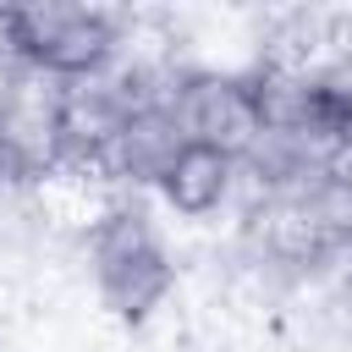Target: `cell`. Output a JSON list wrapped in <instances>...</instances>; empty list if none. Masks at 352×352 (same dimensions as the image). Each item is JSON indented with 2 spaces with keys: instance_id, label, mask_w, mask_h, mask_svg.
Instances as JSON below:
<instances>
[{
  "instance_id": "obj_1",
  "label": "cell",
  "mask_w": 352,
  "mask_h": 352,
  "mask_svg": "<svg viewBox=\"0 0 352 352\" xmlns=\"http://www.w3.org/2000/svg\"><path fill=\"white\" fill-rule=\"evenodd\" d=\"M231 170H236L231 154H220V148H209V143H187V148L165 165V187H170V198H176L182 209H209V204L231 187Z\"/></svg>"
}]
</instances>
